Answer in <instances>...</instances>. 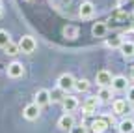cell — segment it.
I'll list each match as a JSON object with an SVG mask.
<instances>
[{"mask_svg":"<svg viewBox=\"0 0 134 133\" xmlns=\"http://www.w3.org/2000/svg\"><path fill=\"white\" fill-rule=\"evenodd\" d=\"M36 49H37V41L34 36H23L19 40V51L23 55H32Z\"/></svg>","mask_w":134,"mask_h":133,"instance_id":"6da1fadb","label":"cell"},{"mask_svg":"<svg viewBox=\"0 0 134 133\" xmlns=\"http://www.w3.org/2000/svg\"><path fill=\"white\" fill-rule=\"evenodd\" d=\"M91 133H106V129L110 127V122L106 116H97V118L91 120V124L88 126Z\"/></svg>","mask_w":134,"mask_h":133,"instance_id":"7a4b0ae2","label":"cell"},{"mask_svg":"<svg viewBox=\"0 0 134 133\" xmlns=\"http://www.w3.org/2000/svg\"><path fill=\"white\" fill-rule=\"evenodd\" d=\"M75 81H76V79H75L71 73H62V75L58 77V81H56V82H58V88H60L62 92H65V94H67L69 90H73V88H75Z\"/></svg>","mask_w":134,"mask_h":133,"instance_id":"3957f363","label":"cell"},{"mask_svg":"<svg viewBox=\"0 0 134 133\" xmlns=\"http://www.w3.org/2000/svg\"><path fill=\"white\" fill-rule=\"evenodd\" d=\"M6 73H8V77H9V79H21V77L24 75V66H23L21 62L13 60L11 64H8Z\"/></svg>","mask_w":134,"mask_h":133,"instance_id":"277c9868","label":"cell"},{"mask_svg":"<svg viewBox=\"0 0 134 133\" xmlns=\"http://www.w3.org/2000/svg\"><path fill=\"white\" fill-rule=\"evenodd\" d=\"M39 114H41V107H39L37 103H28V105L23 109V116H24L26 120H30V122L37 120Z\"/></svg>","mask_w":134,"mask_h":133,"instance_id":"5b68a950","label":"cell"},{"mask_svg":"<svg viewBox=\"0 0 134 133\" xmlns=\"http://www.w3.org/2000/svg\"><path fill=\"white\" fill-rule=\"evenodd\" d=\"M129 86H130V85H129V79H127L125 75H115V77L112 79V85H110V88H112L114 92H127Z\"/></svg>","mask_w":134,"mask_h":133,"instance_id":"8992f818","label":"cell"},{"mask_svg":"<svg viewBox=\"0 0 134 133\" xmlns=\"http://www.w3.org/2000/svg\"><path fill=\"white\" fill-rule=\"evenodd\" d=\"M99 103H100V99L97 97V96H91V97H88L86 101H84V105H82V114H95L97 112V107H99Z\"/></svg>","mask_w":134,"mask_h":133,"instance_id":"52a82bcc","label":"cell"},{"mask_svg":"<svg viewBox=\"0 0 134 133\" xmlns=\"http://www.w3.org/2000/svg\"><path fill=\"white\" fill-rule=\"evenodd\" d=\"M34 103H37L39 107H47L50 103V90L47 88H39L34 96Z\"/></svg>","mask_w":134,"mask_h":133,"instance_id":"ba28073f","label":"cell"},{"mask_svg":"<svg viewBox=\"0 0 134 133\" xmlns=\"http://www.w3.org/2000/svg\"><path fill=\"white\" fill-rule=\"evenodd\" d=\"M95 13V6L93 2H90V0H86V2H82L80 8H78V17L80 19H91Z\"/></svg>","mask_w":134,"mask_h":133,"instance_id":"9c48e42d","label":"cell"},{"mask_svg":"<svg viewBox=\"0 0 134 133\" xmlns=\"http://www.w3.org/2000/svg\"><path fill=\"white\" fill-rule=\"evenodd\" d=\"M62 107H63V111H65V112H73V111H76V109H78V99H76L75 96L65 94V96H63V99H62Z\"/></svg>","mask_w":134,"mask_h":133,"instance_id":"30bf717a","label":"cell"},{"mask_svg":"<svg viewBox=\"0 0 134 133\" xmlns=\"http://www.w3.org/2000/svg\"><path fill=\"white\" fill-rule=\"evenodd\" d=\"M112 73L108 71V70H100V71H97V75H95V82L99 86H110L112 85Z\"/></svg>","mask_w":134,"mask_h":133,"instance_id":"8fae6325","label":"cell"},{"mask_svg":"<svg viewBox=\"0 0 134 133\" xmlns=\"http://www.w3.org/2000/svg\"><path fill=\"white\" fill-rule=\"evenodd\" d=\"M106 34H108V24L104 21H97L91 26V36L93 38H104Z\"/></svg>","mask_w":134,"mask_h":133,"instance_id":"7c38bea8","label":"cell"},{"mask_svg":"<svg viewBox=\"0 0 134 133\" xmlns=\"http://www.w3.org/2000/svg\"><path fill=\"white\" fill-rule=\"evenodd\" d=\"M76 122H75V116L71 114V112H65L63 116H60V120H58V127L60 129H71L73 126H75Z\"/></svg>","mask_w":134,"mask_h":133,"instance_id":"4fadbf2b","label":"cell"},{"mask_svg":"<svg viewBox=\"0 0 134 133\" xmlns=\"http://www.w3.org/2000/svg\"><path fill=\"white\" fill-rule=\"evenodd\" d=\"M119 53H121L125 58H134V41L123 40V43H121V47H119Z\"/></svg>","mask_w":134,"mask_h":133,"instance_id":"5bb4252c","label":"cell"},{"mask_svg":"<svg viewBox=\"0 0 134 133\" xmlns=\"http://www.w3.org/2000/svg\"><path fill=\"white\" fill-rule=\"evenodd\" d=\"M117 131L119 133H134V120L132 118H123L117 124Z\"/></svg>","mask_w":134,"mask_h":133,"instance_id":"9a60e30c","label":"cell"},{"mask_svg":"<svg viewBox=\"0 0 134 133\" xmlns=\"http://www.w3.org/2000/svg\"><path fill=\"white\" fill-rule=\"evenodd\" d=\"M112 109H114V114H127V111H129L127 99H115L112 103Z\"/></svg>","mask_w":134,"mask_h":133,"instance_id":"2e32d148","label":"cell"},{"mask_svg":"<svg viewBox=\"0 0 134 133\" xmlns=\"http://www.w3.org/2000/svg\"><path fill=\"white\" fill-rule=\"evenodd\" d=\"M62 34H63V38H67V40H75V38H78V28H76L75 24H67V26H63Z\"/></svg>","mask_w":134,"mask_h":133,"instance_id":"e0dca14e","label":"cell"},{"mask_svg":"<svg viewBox=\"0 0 134 133\" xmlns=\"http://www.w3.org/2000/svg\"><path fill=\"white\" fill-rule=\"evenodd\" d=\"M90 88H91V82H90L88 79H76V81H75V88H73V90H76V92H80V94H82V92H88Z\"/></svg>","mask_w":134,"mask_h":133,"instance_id":"ac0fdd59","label":"cell"},{"mask_svg":"<svg viewBox=\"0 0 134 133\" xmlns=\"http://www.w3.org/2000/svg\"><path fill=\"white\" fill-rule=\"evenodd\" d=\"M121 43H123V36H117V34L112 36V38H106V41H104V45L108 49H119Z\"/></svg>","mask_w":134,"mask_h":133,"instance_id":"d6986e66","label":"cell"},{"mask_svg":"<svg viewBox=\"0 0 134 133\" xmlns=\"http://www.w3.org/2000/svg\"><path fill=\"white\" fill-rule=\"evenodd\" d=\"M97 97L100 99V101H110V99L114 97V90H112L110 86H100V90H99Z\"/></svg>","mask_w":134,"mask_h":133,"instance_id":"ffe728a7","label":"cell"},{"mask_svg":"<svg viewBox=\"0 0 134 133\" xmlns=\"http://www.w3.org/2000/svg\"><path fill=\"white\" fill-rule=\"evenodd\" d=\"M117 9H121V11H125V13H132L134 11V0H119V2H117Z\"/></svg>","mask_w":134,"mask_h":133,"instance_id":"44dd1931","label":"cell"},{"mask_svg":"<svg viewBox=\"0 0 134 133\" xmlns=\"http://www.w3.org/2000/svg\"><path fill=\"white\" fill-rule=\"evenodd\" d=\"M4 51H6V55L8 56H17L21 51H19V43H13V41H9L6 47H4Z\"/></svg>","mask_w":134,"mask_h":133,"instance_id":"7402d4cb","label":"cell"},{"mask_svg":"<svg viewBox=\"0 0 134 133\" xmlns=\"http://www.w3.org/2000/svg\"><path fill=\"white\" fill-rule=\"evenodd\" d=\"M9 41H11V38H9V34H8V30L0 28V49H4Z\"/></svg>","mask_w":134,"mask_h":133,"instance_id":"603a6c76","label":"cell"},{"mask_svg":"<svg viewBox=\"0 0 134 133\" xmlns=\"http://www.w3.org/2000/svg\"><path fill=\"white\" fill-rule=\"evenodd\" d=\"M69 133H90V127L86 126V124H75L71 129H69Z\"/></svg>","mask_w":134,"mask_h":133,"instance_id":"cb8c5ba5","label":"cell"},{"mask_svg":"<svg viewBox=\"0 0 134 133\" xmlns=\"http://www.w3.org/2000/svg\"><path fill=\"white\" fill-rule=\"evenodd\" d=\"M127 101L129 103H134V85H130L127 88Z\"/></svg>","mask_w":134,"mask_h":133,"instance_id":"d4e9b609","label":"cell"},{"mask_svg":"<svg viewBox=\"0 0 134 133\" xmlns=\"http://www.w3.org/2000/svg\"><path fill=\"white\" fill-rule=\"evenodd\" d=\"M129 79H130V81H134V66H132V68H130V73H129Z\"/></svg>","mask_w":134,"mask_h":133,"instance_id":"484cf974","label":"cell"},{"mask_svg":"<svg viewBox=\"0 0 134 133\" xmlns=\"http://www.w3.org/2000/svg\"><path fill=\"white\" fill-rule=\"evenodd\" d=\"M4 15V6H2V2H0V17Z\"/></svg>","mask_w":134,"mask_h":133,"instance_id":"4316f807","label":"cell"},{"mask_svg":"<svg viewBox=\"0 0 134 133\" xmlns=\"http://www.w3.org/2000/svg\"><path fill=\"white\" fill-rule=\"evenodd\" d=\"M24 2H34V0H24Z\"/></svg>","mask_w":134,"mask_h":133,"instance_id":"83f0119b","label":"cell"},{"mask_svg":"<svg viewBox=\"0 0 134 133\" xmlns=\"http://www.w3.org/2000/svg\"><path fill=\"white\" fill-rule=\"evenodd\" d=\"M117 2H119V0H117Z\"/></svg>","mask_w":134,"mask_h":133,"instance_id":"f1b7e54d","label":"cell"},{"mask_svg":"<svg viewBox=\"0 0 134 133\" xmlns=\"http://www.w3.org/2000/svg\"><path fill=\"white\" fill-rule=\"evenodd\" d=\"M0 2H2V0H0Z\"/></svg>","mask_w":134,"mask_h":133,"instance_id":"f546056e","label":"cell"}]
</instances>
